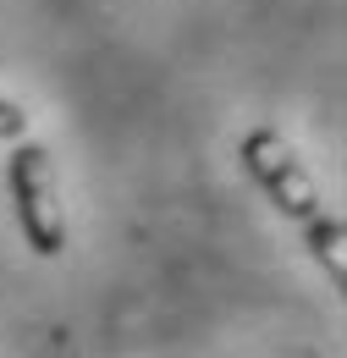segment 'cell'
Wrapping results in <instances>:
<instances>
[{"mask_svg":"<svg viewBox=\"0 0 347 358\" xmlns=\"http://www.w3.org/2000/svg\"><path fill=\"white\" fill-rule=\"evenodd\" d=\"M11 199H17V221L34 254H61L66 248V215H61V199H55V171H50V155L39 143H22L11 155Z\"/></svg>","mask_w":347,"mask_h":358,"instance_id":"1","label":"cell"},{"mask_svg":"<svg viewBox=\"0 0 347 358\" xmlns=\"http://www.w3.org/2000/svg\"><path fill=\"white\" fill-rule=\"evenodd\" d=\"M243 171L260 182L264 193H270V204L281 210V215H292V221H309V215H320V193H314V182H309L304 160L292 155V143L281 133H260L243 138Z\"/></svg>","mask_w":347,"mask_h":358,"instance_id":"2","label":"cell"},{"mask_svg":"<svg viewBox=\"0 0 347 358\" xmlns=\"http://www.w3.org/2000/svg\"><path fill=\"white\" fill-rule=\"evenodd\" d=\"M309 243L320 254V265L331 270V287H347V226L337 215H309Z\"/></svg>","mask_w":347,"mask_h":358,"instance_id":"3","label":"cell"},{"mask_svg":"<svg viewBox=\"0 0 347 358\" xmlns=\"http://www.w3.org/2000/svg\"><path fill=\"white\" fill-rule=\"evenodd\" d=\"M22 133H28V116H22V105L0 99V138H22Z\"/></svg>","mask_w":347,"mask_h":358,"instance_id":"4","label":"cell"}]
</instances>
